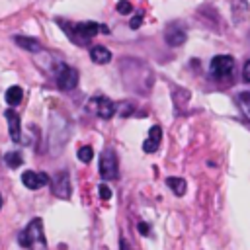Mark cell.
Here are the masks:
<instances>
[{"label": "cell", "instance_id": "5b68a950", "mask_svg": "<svg viewBox=\"0 0 250 250\" xmlns=\"http://www.w3.org/2000/svg\"><path fill=\"white\" fill-rule=\"evenodd\" d=\"M51 189L57 197L68 199L70 197V178L66 172H57L55 178L51 180Z\"/></svg>", "mask_w": 250, "mask_h": 250}, {"label": "cell", "instance_id": "9a60e30c", "mask_svg": "<svg viewBox=\"0 0 250 250\" xmlns=\"http://www.w3.org/2000/svg\"><path fill=\"white\" fill-rule=\"evenodd\" d=\"M14 41H16L20 47H23L25 51H39V49H41L39 41H37V39H31V37H21V35H18V37H14Z\"/></svg>", "mask_w": 250, "mask_h": 250}, {"label": "cell", "instance_id": "8992f818", "mask_svg": "<svg viewBox=\"0 0 250 250\" xmlns=\"http://www.w3.org/2000/svg\"><path fill=\"white\" fill-rule=\"evenodd\" d=\"M49 182H51V180H49V176H47V174H43V172L25 170V172L21 174V184H23L27 189H39V188L47 186Z\"/></svg>", "mask_w": 250, "mask_h": 250}, {"label": "cell", "instance_id": "3957f363", "mask_svg": "<svg viewBox=\"0 0 250 250\" xmlns=\"http://www.w3.org/2000/svg\"><path fill=\"white\" fill-rule=\"evenodd\" d=\"M232 68H234V59L229 57V55H217V57L211 61V66H209V70H211V74H213L215 78H225V76H229V74L232 72Z\"/></svg>", "mask_w": 250, "mask_h": 250}, {"label": "cell", "instance_id": "8fae6325", "mask_svg": "<svg viewBox=\"0 0 250 250\" xmlns=\"http://www.w3.org/2000/svg\"><path fill=\"white\" fill-rule=\"evenodd\" d=\"M98 29H100V25L94 23V21H84V23L74 25V31L78 33L80 39H90V37H94V35L98 33Z\"/></svg>", "mask_w": 250, "mask_h": 250}, {"label": "cell", "instance_id": "cb8c5ba5", "mask_svg": "<svg viewBox=\"0 0 250 250\" xmlns=\"http://www.w3.org/2000/svg\"><path fill=\"white\" fill-rule=\"evenodd\" d=\"M0 209H2V193H0Z\"/></svg>", "mask_w": 250, "mask_h": 250}, {"label": "cell", "instance_id": "ac0fdd59", "mask_svg": "<svg viewBox=\"0 0 250 250\" xmlns=\"http://www.w3.org/2000/svg\"><path fill=\"white\" fill-rule=\"evenodd\" d=\"M117 12L119 14H131L133 12V4L127 2V0H121V2H117Z\"/></svg>", "mask_w": 250, "mask_h": 250}, {"label": "cell", "instance_id": "7c38bea8", "mask_svg": "<svg viewBox=\"0 0 250 250\" xmlns=\"http://www.w3.org/2000/svg\"><path fill=\"white\" fill-rule=\"evenodd\" d=\"M90 59L94 61V62H98V64H105V62H109L111 61V53L105 49V47H92L90 49Z\"/></svg>", "mask_w": 250, "mask_h": 250}, {"label": "cell", "instance_id": "7a4b0ae2", "mask_svg": "<svg viewBox=\"0 0 250 250\" xmlns=\"http://www.w3.org/2000/svg\"><path fill=\"white\" fill-rule=\"evenodd\" d=\"M119 174V164L113 148H104L100 154V176L104 180H115Z\"/></svg>", "mask_w": 250, "mask_h": 250}, {"label": "cell", "instance_id": "277c9868", "mask_svg": "<svg viewBox=\"0 0 250 250\" xmlns=\"http://www.w3.org/2000/svg\"><path fill=\"white\" fill-rule=\"evenodd\" d=\"M57 84L62 90L76 88V84H78V70L72 68V66H68V64H61L57 68Z\"/></svg>", "mask_w": 250, "mask_h": 250}, {"label": "cell", "instance_id": "7402d4cb", "mask_svg": "<svg viewBox=\"0 0 250 250\" xmlns=\"http://www.w3.org/2000/svg\"><path fill=\"white\" fill-rule=\"evenodd\" d=\"M137 230H139L141 234H148V225H146V223H139V225H137Z\"/></svg>", "mask_w": 250, "mask_h": 250}, {"label": "cell", "instance_id": "ba28073f", "mask_svg": "<svg viewBox=\"0 0 250 250\" xmlns=\"http://www.w3.org/2000/svg\"><path fill=\"white\" fill-rule=\"evenodd\" d=\"M92 104L96 105V113H98L102 119L113 117V113H115V104H113L109 98H96V100H92Z\"/></svg>", "mask_w": 250, "mask_h": 250}, {"label": "cell", "instance_id": "e0dca14e", "mask_svg": "<svg viewBox=\"0 0 250 250\" xmlns=\"http://www.w3.org/2000/svg\"><path fill=\"white\" fill-rule=\"evenodd\" d=\"M76 156H78L82 162H90V160L94 158V150H92V146H80L78 152H76Z\"/></svg>", "mask_w": 250, "mask_h": 250}, {"label": "cell", "instance_id": "44dd1931", "mask_svg": "<svg viewBox=\"0 0 250 250\" xmlns=\"http://www.w3.org/2000/svg\"><path fill=\"white\" fill-rule=\"evenodd\" d=\"M141 20H143V18H141V14H139V16H135V18L131 20V23H129V25H131L133 29H137V27L141 25Z\"/></svg>", "mask_w": 250, "mask_h": 250}, {"label": "cell", "instance_id": "9c48e42d", "mask_svg": "<svg viewBox=\"0 0 250 250\" xmlns=\"http://www.w3.org/2000/svg\"><path fill=\"white\" fill-rule=\"evenodd\" d=\"M160 139H162V129H160V125H152V127L148 129L146 141L143 143V150H145V152H154V150L158 148V145H160Z\"/></svg>", "mask_w": 250, "mask_h": 250}, {"label": "cell", "instance_id": "6da1fadb", "mask_svg": "<svg viewBox=\"0 0 250 250\" xmlns=\"http://www.w3.org/2000/svg\"><path fill=\"white\" fill-rule=\"evenodd\" d=\"M18 242L27 250H47V240L43 234V223L39 217L31 219V223L18 234Z\"/></svg>", "mask_w": 250, "mask_h": 250}, {"label": "cell", "instance_id": "d6986e66", "mask_svg": "<svg viewBox=\"0 0 250 250\" xmlns=\"http://www.w3.org/2000/svg\"><path fill=\"white\" fill-rule=\"evenodd\" d=\"M98 195L105 201V199H109L111 197V189H109V186H105V184H100L98 186Z\"/></svg>", "mask_w": 250, "mask_h": 250}, {"label": "cell", "instance_id": "ffe728a7", "mask_svg": "<svg viewBox=\"0 0 250 250\" xmlns=\"http://www.w3.org/2000/svg\"><path fill=\"white\" fill-rule=\"evenodd\" d=\"M242 76H244V80H246V82H250V61H246L244 70H242Z\"/></svg>", "mask_w": 250, "mask_h": 250}, {"label": "cell", "instance_id": "5bb4252c", "mask_svg": "<svg viewBox=\"0 0 250 250\" xmlns=\"http://www.w3.org/2000/svg\"><path fill=\"white\" fill-rule=\"evenodd\" d=\"M166 186H168L176 195H184V193H186V180H184V178H174V176H170V178H166Z\"/></svg>", "mask_w": 250, "mask_h": 250}, {"label": "cell", "instance_id": "603a6c76", "mask_svg": "<svg viewBox=\"0 0 250 250\" xmlns=\"http://www.w3.org/2000/svg\"><path fill=\"white\" fill-rule=\"evenodd\" d=\"M119 250H131V246H129V242H127L125 238L119 240Z\"/></svg>", "mask_w": 250, "mask_h": 250}, {"label": "cell", "instance_id": "52a82bcc", "mask_svg": "<svg viewBox=\"0 0 250 250\" xmlns=\"http://www.w3.org/2000/svg\"><path fill=\"white\" fill-rule=\"evenodd\" d=\"M6 119H8V129H10V139L14 143L21 141V127H20V115L14 109H6Z\"/></svg>", "mask_w": 250, "mask_h": 250}, {"label": "cell", "instance_id": "30bf717a", "mask_svg": "<svg viewBox=\"0 0 250 250\" xmlns=\"http://www.w3.org/2000/svg\"><path fill=\"white\" fill-rule=\"evenodd\" d=\"M164 37H166L168 45H172V47H178V45H182V43L186 41V31H184L180 25L172 23V25H168V27H166V31H164Z\"/></svg>", "mask_w": 250, "mask_h": 250}, {"label": "cell", "instance_id": "2e32d148", "mask_svg": "<svg viewBox=\"0 0 250 250\" xmlns=\"http://www.w3.org/2000/svg\"><path fill=\"white\" fill-rule=\"evenodd\" d=\"M4 162L8 164V168L16 170V168H20V166L23 164V158H21L20 152H8V154L4 156Z\"/></svg>", "mask_w": 250, "mask_h": 250}, {"label": "cell", "instance_id": "4fadbf2b", "mask_svg": "<svg viewBox=\"0 0 250 250\" xmlns=\"http://www.w3.org/2000/svg\"><path fill=\"white\" fill-rule=\"evenodd\" d=\"M21 98H23V90L20 86H10L6 90V102H8V105H18L21 102Z\"/></svg>", "mask_w": 250, "mask_h": 250}]
</instances>
